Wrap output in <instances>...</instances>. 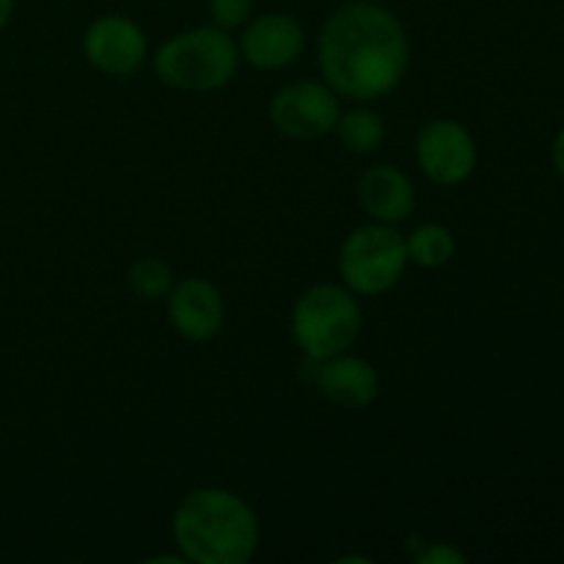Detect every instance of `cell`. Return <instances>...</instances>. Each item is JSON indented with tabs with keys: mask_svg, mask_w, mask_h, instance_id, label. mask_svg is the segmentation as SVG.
Instances as JSON below:
<instances>
[{
	"mask_svg": "<svg viewBox=\"0 0 564 564\" xmlns=\"http://www.w3.org/2000/svg\"><path fill=\"white\" fill-rule=\"evenodd\" d=\"M317 58L325 83L339 97L372 102L394 91L405 77V28L386 6L345 3L319 31Z\"/></svg>",
	"mask_w": 564,
	"mask_h": 564,
	"instance_id": "obj_1",
	"label": "cell"
},
{
	"mask_svg": "<svg viewBox=\"0 0 564 564\" xmlns=\"http://www.w3.org/2000/svg\"><path fill=\"white\" fill-rule=\"evenodd\" d=\"M174 540L187 562L246 564L259 549L257 512L224 488L193 490L176 507Z\"/></svg>",
	"mask_w": 564,
	"mask_h": 564,
	"instance_id": "obj_2",
	"label": "cell"
},
{
	"mask_svg": "<svg viewBox=\"0 0 564 564\" xmlns=\"http://www.w3.org/2000/svg\"><path fill=\"white\" fill-rule=\"evenodd\" d=\"M240 53L229 31L202 25L169 39L154 53V72L165 86L182 91H215L237 75Z\"/></svg>",
	"mask_w": 564,
	"mask_h": 564,
	"instance_id": "obj_3",
	"label": "cell"
},
{
	"mask_svg": "<svg viewBox=\"0 0 564 564\" xmlns=\"http://www.w3.org/2000/svg\"><path fill=\"white\" fill-rule=\"evenodd\" d=\"M292 339L312 361H325L350 350L361 334V306L350 290L317 284L297 297L292 308Z\"/></svg>",
	"mask_w": 564,
	"mask_h": 564,
	"instance_id": "obj_4",
	"label": "cell"
},
{
	"mask_svg": "<svg viewBox=\"0 0 564 564\" xmlns=\"http://www.w3.org/2000/svg\"><path fill=\"white\" fill-rule=\"evenodd\" d=\"M408 268L405 237L391 224L358 226L339 251V275L352 295H383Z\"/></svg>",
	"mask_w": 564,
	"mask_h": 564,
	"instance_id": "obj_5",
	"label": "cell"
},
{
	"mask_svg": "<svg viewBox=\"0 0 564 564\" xmlns=\"http://www.w3.org/2000/svg\"><path fill=\"white\" fill-rule=\"evenodd\" d=\"M339 94L328 83L301 80L279 88L270 99V121L295 141H314L330 132L339 119Z\"/></svg>",
	"mask_w": 564,
	"mask_h": 564,
	"instance_id": "obj_6",
	"label": "cell"
},
{
	"mask_svg": "<svg viewBox=\"0 0 564 564\" xmlns=\"http://www.w3.org/2000/svg\"><path fill=\"white\" fill-rule=\"evenodd\" d=\"M416 160L435 185H460L477 169V143L460 121L435 119L419 132Z\"/></svg>",
	"mask_w": 564,
	"mask_h": 564,
	"instance_id": "obj_7",
	"label": "cell"
},
{
	"mask_svg": "<svg viewBox=\"0 0 564 564\" xmlns=\"http://www.w3.org/2000/svg\"><path fill=\"white\" fill-rule=\"evenodd\" d=\"M83 50H86V58L91 61V66H97L99 72L124 77L132 75L147 61L149 42L138 22L119 14H108L88 25L86 36H83Z\"/></svg>",
	"mask_w": 564,
	"mask_h": 564,
	"instance_id": "obj_8",
	"label": "cell"
},
{
	"mask_svg": "<svg viewBox=\"0 0 564 564\" xmlns=\"http://www.w3.org/2000/svg\"><path fill=\"white\" fill-rule=\"evenodd\" d=\"M242 58L257 69H284L295 64V58L303 50V28L295 17L270 14L257 17L242 33Z\"/></svg>",
	"mask_w": 564,
	"mask_h": 564,
	"instance_id": "obj_9",
	"label": "cell"
},
{
	"mask_svg": "<svg viewBox=\"0 0 564 564\" xmlns=\"http://www.w3.org/2000/svg\"><path fill=\"white\" fill-rule=\"evenodd\" d=\"M224 297L207 279H185L169 292L171 325L187 341H207L224 328Z\"/></svg>",
	"mask_w": 564,
	"mask_h": 564,
	"instance_id": "obj_10",
	"label": "cell"
},
{
	"mask_svg": "<svg viewBox=\"0 0 564 564\" xmlns=\"http://www.w3.org/2000/svg\"><path fill=\"white\" fill-rule=\"evenodd\" d=\"M317 364V389L334 405L345 408V411H361L378 400L380 375L369 361L350 356V352H339V356Z\"/></svg>",
	"mask_w": 564,
	"mask_h": 564,
	"instance_id": "obj_11",
	"label": "cell"
},
{
	"mask_svg": "<svg viewBox=\"0 0 564 564\" xmlns=\"http://www.w3.org/2000/svg\"><path fill=\"white\" fill-rule=\"evenodd\" d=\"M358 202L378 224H400L416 207V191L405 171L394 165H372L358 182Z\"/></svg>",
	"mask_w": 564,
	"mask_h": 564,
	"instance_id": "obj_12",
	"label": "cell"
},
{
	"mask_svg": "<svg viewBox=\"0 0 564 564\" xmlns=\"http://www.w3.org/2000/svg\"><path fill=\"white\" fill-rule=\"evenodd\" d=\"M334 130L339 135L341 147L356 154L378 152L386 141L383 119L369 108H350L339 113Z\"/></svg>",
	"mask_w": 564,
	"mask_h": 564,
	"instance_id": "obj_13",
	"label": "cell"
},
{
	"mask_svg": "<svg viewBox=\"0 0 564 564\" xmlns=\"http://www.w3.org/2000/svg\"><path fill=\"white\" fill-rule=\"evenodd\" d=\"M408 262L419 268H444L452 262L457 251V240L446 226L441 224H422L413 229L411 237H405Z\"/></svg>",
	"mask_w": 564,
	"mask_h": 564,
	"instance_id": "obj_14",
	"label": "cell"
},
{
	"mask_svg": "<svg viewBox=\"0 0 564 564\" xmlns=\"http://www.w3.org/2000/svg\"><path fill=\"white\" fill-rule=\"evenodd\" d=\"M127 281H130V290L135 292L141 301H160V297L169 295L171 286H174V273H171V268L163 259L141 257L132 262Z\"/></svg>",
	"mask_w": 564,
	"mask_h": 564,
	"instance_id": "obj_15",
	"label": "cell"
},
{
	"mask_svg": "<svg viewBox=\"0 0 564 564\" xmlns=\"http://www.w3.org/2000/svg\"><path fill=\"white\" fill-rule=\"evenodd\" d=\"M209 17H213V25L235 31L251 22L253 0H209Z\"/></svg>",
	"mask_w": 564,
	"mask_h": 564,
	"instance_id": "obj_16",
	"label": "cell"
},
{
	"mask_svg": "<svg viewBox=\"0 0 564 564\" xmlns=\"http://www.w3.org/2000/svg\"><path fill=\"white\" fill-rule=\"evenodd\" d=\"M419 562L422 564H460V562H466V554H463V551H457L455 545L438 543V545H430L427 551H422V554H419Z\"/></svg>",
	"mask_w": 564,
	"mask_h": 564,
	"instance_id": "obj_17",
	"label": "cell"
},
{
	"mask_svg": "<svg viewBox=\"0 0 564 564\" xmlns=\"http://www.w3.org/2000/svg\"><path fill=\"white\" fill-rule=\"evenodd\" d=\"M551 163H554V171L564 180V127L554 135V143H551Z\"/></svg>",
	"mask_w": 564,
	"mask_h": 564,
	"instance_id": "obj_18",
	"label": "cell"
},
{
	"mask_svg": "<svg viewBox=\"0 0 564 564\" xmlns=\"http://www.w3.org/2000/svg\"><path fill=\"white\" fill-rule=\"evenodd\" d=\"M11 14H14V0H0V31L9 25Z\"/></svg>",
	"mask_w": 564,
	"mask_h": 564,
	"instance_id": "obj_19",
	"label": "cell"
}]
</instances>
